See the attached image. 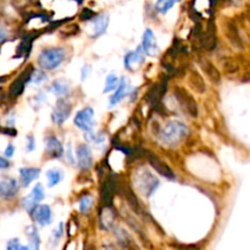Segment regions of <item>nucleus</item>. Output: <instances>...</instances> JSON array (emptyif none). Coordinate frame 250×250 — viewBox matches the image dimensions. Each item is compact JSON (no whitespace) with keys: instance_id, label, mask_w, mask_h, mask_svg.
<instances>
[{"instance_id":"obj_30","label":"nucleus","mask_w":250,"mask_h":250,"mask_svg":"<svg viewBox=\"0 0 250 250\" xmlns=\"http://www.w3.org/2000/svg\"><path fill=\"white\" fill-rule=\"evenodd\" d=\"M92 202H93V199H92V197H90V195H85V197L81 198L80 204H78V205H80L81 212L85 214V212L89 210V208L92 207Z\"/></svg>"},{"instance_id":"obj_41","label":"nucleus","mask_w":250,"mask_h":250,"mask_svg":"<svg viewBox=\"0 0 250 250\" xmlns=\"http://www.w3.org/2000/svg\"><path fill=\"white\" fill-rule=\"evenodd\" d=\"M232 1L236 2V4H237V2H239V1H241V0H232Z\"/></svg>"},{"instance_id":"obj_42","label":"nucleus","mask_w":250,"mask_h":250,"mask_svg":"<svg viewBox=\"0 0 250 250\" xmlns=\"http://www.w3.org/2000/svg\"><path fill=\"white\" fill-rule=\"evenodd\" d=\"M88 250H95V248H94V247H93V246H92V247H90V248H89V249H88Z\"/></svg>"},{"instance_id":"obj_37","label":"nucleus","mask_w":250,"mask_h":250,"mask_svg":"<svg viewBox=\"0 0 250 250\" xmlns=\"http://www.w3.org/2000/svg\"><path fill=\"white\" fill-rule=\"evenodd\" d=\"M61 236H62V224L60 225V227H59V229L55 231V233H54V237H55L56 241H58V239H60Z\"/></svg>"},{"instance_id":"obj_5","label":"nucleus","mask_w":250,"mask_h":250,"mask_svg":"<svg viewBox=\"0 0 250 250\" xmlns=\"http://www.w3.org/2000/svg\"><path fill=\"white\" fill-rule=\"evenodd\" d=\"M94 111H93L92 107H84L76 114L75 125L82 131L89 133L94 128Z\"/></svg>"},{"instance_id":"obj_25","label":"nucleus","mask_w":250,"mask_h":250,"mask_svg":"<svg viewBox=\"0 0 250 250\" xmlns=\"http://www.w3.org/2000/svg\"><path fill=\"white\" fill-rule=\"evenodd\" d=\"M226 33L233 45H236L237 48H243V41H242L241 33H239L238 29H237V27L234 26V24H229V31H227Z\"/></svg>"},{"instance_id":"obj_26","label":"nucleus","mask_w":250,"mask_h":250,"mask_svg":"<svg viewBox=\"0 0 250 250\" xmlns=\"http://www.w3.org/2000/svg\"><path fill=\"white\" fill-rule=\"evenodd\" d=\"M27 236L29 239V248L32 250H39V244H41V238H39L38 231L34 226L27 227Z\"/></svg>"},{"instance_id":"obj_33","label":"nucleus","mask_w":250,"mask_h":250,"mask_svg":"<svg viewBox=\"0 0 250 250\" xmlns=\"http://www.w3.org/2000/svg\"><path fill=\"white\" fill-rule=\"evenodd\" d=\"M36 142H34V137L33 136H28L27 137V150L28 151H33L34 148H36Z\"/></svg>"},{"instance_id":"obj_40","label":"nucleus","mask_w":250,"mask_h":250,"mask_svg":"<svg viewBox=\"0 0 250 250\" xmlns=\"http://www.w3.org/2000/svg\"><path fill=\"white\" fill-rule=\"evenodd\" d=\"M20 250H31V248H27V247H21V248H20Z\"/></svg>"},{"instance_id":"obj_12","label":"nucleus","mask_w":250,"mask_h":250,"mask_svg":"<svg viewBox=\"0 0 250 250\" xmlns=\"http://www.w3.org/2000/svg\"><path fill=\"white\" fill-rule=\"evenodd\" d=\"M34 221L39 225V226H46V225L51 224V219H53V214H51V209L48 205H39L34 209L32 212Z\"/></svg>"},{"instance_id":"obj_29","label":"nucleus","mask_w":250,"mask_h":250,"mask_svg":"<svg viewBox=\"0 0 250 250\" xmlns=\"http://www.w3.org/2000/svg\"><path fill=\"white\" fill-rule=\"evenodd\" d=\"M120 82H121V81L119 80V77H117V76H115L114 73H110V75L106 77V81H105L104 93H109V92H111V90L116 89V88L119 87Z\"/></svg>"},{"instance_id":"obj_8","label":"nucleus","mask_w":250,"mask_h":250,"mask_svg":"<svg viewBox=\"0 0 250 250\" xmlns=\"http://www.w3.org/2000/svg\"><path fill=\"white\" fill-rule=\"evenodd\" d=\"M146 158H148L149 164L153 166L154 170H156V172L160 173L164 177L168 178V180H175V173H173V171L171 170V167L165 163V161L161 160L159 156H156L155 154L153 153H149L148 155H146Z\"/></svg>"},{"instance_id":"obj_19","label":"nucleus","mask_w":250,"mask_h":250,"mask_svg":"<svg viewBox=\"0 0 250 250\" xmlns=\"http://www.w3.org/2000/svg\"><path fill=\"white\" fill-rule=\"evenodd\" d=\"M107 26H109V16L104 14L97 16V19L93 21V33L90 34V37L98 38L102 34H104L105 31L107 29Z\"/></svg>"},{"instance_id":"obj_10","label":"nucleus","mask_w":250,"mask_h":250,"mask_svg":"<svg viewBox=\"0 0 250 250\" xmlns=\"http://www.w3.org/2000/svg\"><path fill=\"white\" fill-rule=\"evenodd\" d=\"M142 49L149 56H155L158 54V41H156L155 34L150 28L146 29V32H144L143 41H142Z\"/></svg>"},{"instance_id":"obj_18","label":"nucleus","mask_w":250,"mask_h":250,"mask_svg":"<svg viewBox=\"0 0 250 250\" xmlns=\"http://www.w3.org/2000/svg\"><path fill=\"white\" fill-rule=\"evenodd\" d=\"M41 170L37 167H22L20 170V182L23 187H28L34 180L39 177Z\"/></svg>"},{"instance_id":"obj_32","label":"nucleus","mask_w":250,"mask_h":250,"mask_svg":"<svg viewBox=\"0 0 250 250\" xmlns=\"http://www.w3.org/2000/svg\"><path fill=\"white\" fill-rule=\"evenodd\" d=\"M20 248H21V246H20L19 239H11L7 243V250H20Z\"/></svg>"},{"instance_id":"obj_2","label":"nucleus","mask_w":250,"mask_h":250,"mask_svg":"<svg viewBox=\"0 0 250 250\" xmlns=\"http://www.w3.org/2000/svg\"><path fill=\"white\" fill-rule=\"evenodd\" d=\"M134 181H136L137 189L144 197H151L160 185L158 178L146 168H141V170L137 171L136 175H134Z\"/></svg>"},{"instance_id":"obj_27","label":"nucleus","mask_w":250,"mask_h":250,"mask_svg":"<svg viewBox=\"0 0 250 250\" xmlns=\"http://www.w3.org/2000/svg\"><path fill=\"white\" fill-rule=\"evenodd\" d=\"M46 178H48L49 187H55L62 180V172L60 170H49L46 172Z\"/></svg>"},{"instance_id":"obj_22","label":"nucleus","mask_w":250,"mask_h":250,"mask_svg":"<svg viewBox=\"0 0 250 250\" xmlns=\"http://www.w3.org/2000/svg\"><path fill=\"white\" fill-rule=\"evenodd\" d=\"M200 65H202V68H203V71L205 72V75H207L208 77L212 81V82H215V83L220 82V80H221V75H220L219 70L215 67V65L211 62V61L204 60V61H202V63H200Z\"/></svg>"},{"instance_id":"obj_38","label":"nucleus","mask_w":250,"mask_h":250,"mask_svg":"<svg viewBox=\"0 0 250 250\" xmlns=\"http://www.w3.org/2000/svg\"><path fill=\"white\" fill-rule=\"evenodd\" d=\"M10 166V164L7 163V160H6V158H1L0 159V167L1 168H6V167H9Z\"/></svg>"},{"instance_id":"obj_34","label":"nucleus","mask_w":250,"mask_h":250,"mask_svg":"<svg viewBox=\"0 0 250 250\" xmlns=\"http://www.w3.org/2000/svg\"><path fill=\"white\" fill-rule=\"evenodd\" d=\"M93 15H94V12H93L92 10H88V9L83 10V12L81 14V20H89L92 19Z\"/></svg>"},{"instance_id":"obj_3","label":"nucleus","mask_w":250,"mask_h":250,"mask_svg":"<svg viewBox=\"0 0 250 250\" xmlns=\"http://www.w3.org/2000/svg\"><path fill=\"white\" fill-rule=\"evenodd\" d=\"M65 60V50L62 48L44 49L38 56V63L44 70H55Z\"/></svg>"},{"instance_id":"obj_7","label":"nucleus","mask_w":250,"mask_h":250,"mask_svg":"<svg viewBox=\"0 0 250 250\" xmlns=\"http://www.w3.org/2000/svg\"><path fill=\"white\" fill-rule=\"evenodd\" d=\"M71 114V104L66 99L61 98L59 102L56 103V106L54 109L53 114H51V120L54 124L62 125L66 120L70 117Z\"/></svg>"},{"instance_id":"obj_1","label":"nucleus","mask_w":250,"mask_h":250,"mask_svg":"<svg viewBox=\"0 0 250 250\" xmlns=\"http://www.w3.org/2000/svg\"><path fill=\"white\" fill-rule=\"evenodd\" d=\"M188 127L181 121H170L160 132V139L166 146H176L187 137Z\"/></svg>"},{"instance_id":"obj_31","label":"nucleus","mask_w":250,"mask_h":250,"mask_svg":"<svg viewBox=\"0 0 250 250\" xmlns=\"http://www.w3.org/2000/svg\"><path fill=\"white\" fill-rule=\"evenodd\" d=\"M46 80V75L43 72V71H33L31 77V82L34 83V84H39L43 81Z\"/></svg>"},{"instance_id":"obj_16","label":"nucleus","mask_w":250,"mask_h":250,"mask_svg":"<svg viewBox=\"0 0 250 250\" xmlns=\"http://www.w3.org/2000/svg\"><path fill=\"white\" fill-rule=\"evenodd\" d=\"M45 149L46 153H48L51 158H61L63 154L62 144H61V142L54 136H48L45 138Z\"/></svg>"},{"instance_id":"obj_28","label":"nucleus","mask_w":250,"mask_h":250,"mask_svg":"<svg viewBox=\"0 0 250 250\" xmlns=\"http://www.w3.org/2000/svg\"><path fill=\"white\" fill-rule=\"evenodd\" d=\"M176 1H177V0H158L155 4V9L158 10L160 14L165 15L172 9Z\"/></svg>"},{"instance_id":"obj_23","label":"nucleus","mask_w":250,"mask_h":250,"mask_svg":"<svg viewBox=\"0 0 250 250\" xmlns=\"http://www.w3.org/2000/svg\"><path fill=\"white\" fill-rule=\"evenodd\" d=\"M127 89H128V84H127V81L124 78V80H121V82H120L119 87L116 88V92H115L114 94L111 95V98H110V106H115V105L119 104V103L126 97Z\"/></svg>"},{"instance_id":"obj_35","label":"nucleus","mask_w":250,"mask_h":250,"mask_svg":"<svg viewBox=\"0 0 250 250\" xmlns=\"http://www.w3.org/2000/svg\"><path fill=\"white\" fill-rule=\"evenodd\" d=\"M14 151H15L14 146H12V144H9V146H6V149H5L4 156L5 158H11V156L14 155Z\"/></svg>"},{"instance_id":"obj_4","label":"nucleus","mask_w":250,"mask_h":250,"mask_svg":"<svg viewBox=\"0 0 250 250\" xmlns=\"http://www.w3.org/2000/svg\"><path fill=\"white\" fill-rule=\"evenodd\" d=\"M175 97L181 104V106L185 109L189 116L197 117L198 116V104L193 95L188 92L187 89L182 87L175 88Z\"/></svg>"},{"instance_id":"obj_21","label":"nucleus","mask_w":250,"mask_h":250,"mask_svg":"<svg viewBox=\"0 0 250 250\" xmlns=\"http://www.w3.org/2000/svg\"><path fill=\"white\" fill-rule=\"evenodd\" d=\"M100 226L104 229H111L115 225V214L114 210L110 207H105L104 209L100 211Z\"/></svg>"},{"instance_id":"obj_39","label":"nucleus","mask_w":250,"mask_h":250,"mask_svg":"<svg viewBox=\"0 0 250 250\" xmlns=\"http://www.w3.org/2000/svg\"><path fill=\"white\" fill-rule=\"evenodd\" d=\"M247 19H248L250 22V6H248V9H247Z\"/></svg>"},{"instance_id":"obj_11","label":"nucleus","mask_w":250,"mask_h":250,"mask_svg":"<svg viewBox=\"0 0 250 250\" xmlns=\"http://www.w3.org/2000/svg\"><path fill=\"white\" fill-rule=\"evenodd\" d=\"M76 158H77L78 166L83 170H88L93 164L92 151L87 144H80L76 150Z\"/></svg>"},{"instance_id":"obj_17","label":"nucleus","mask_w":250,"mask_h":250,"mask_svg":"<svg viewBox=\"0 0 250 250\" xmlns=\"http://www.w3.org/2000/svg\"><path fill=\"white\" fill-rule=\"evenodd\" d=\"M19 192V183L11 177L2 178L0 183V193L2 198H12Z\"/></svg>"},{"instance_id":"obj_13","label":"nucleus","mask_w":250,"mask_h":250,"mask_svg":"<svg viewBox=\"0 0 250 250\" xmlns=\"http://www.w3.org/2000/svg\"><path fill=\"white\" fill-rule=\"evenodd\" d=\"M143 49H137V50L129 51L125 56V67L129 71H134L141 67L142 63L144 62V55L142 53Z\"/></svg>"},{"instance_id":"obj_20","label":"nucleus","mask_w":250,"mask_h":250,"mask_svg":"<svg viewBox=\"0 0 250 250\" xmlns=\"http://www.w3.org/2000/svg\"><path fill=\"white\" fill-rule=\"evenodd\" d=\"M50 92L53 93L56 97L63 98L65 95H67V93L70 92V82L65 78H59V80H55L53 83H51Z\"/></svg>"},{"instance_id":"obj_43","label":"nucleus","mask_w":250,"mask_h":250,"mask_svg":"<svg viewBox=\"0 0 250 250\" xmlns=\"http://www.w3.org/2000/svg\"><path fill=\"white\" fill-rule=\"evenodd\" d=\"M177 1H180V0H177Z\"/></svg>"},{"instance_id":"obj_9","label":"nucleus","mask_w":250,"mask_h":250,"mask_svg":"<svg viewBox=\"0 0 250 250\" xmlns=\"http://www.w3.org/2000/svg\"><path fill=\"white\" fill-rule=\"evenodd\" d=\"M43 199H44L43 186H42L41 183H37V185L34 186L33 189H32L31 194L23 199L24 209L32 214V212L34 211V209L37 208V204H38L39 202H42Z\"/></svg>"},{"instance_id":"obj_24","label":"nucleus","mask_w":250,"mask_h":250,"mask_svg":"<svg viewBox=\"0 0 250 250\" xmlns=\"http://www.w3.org/2000/svg\"><path fill=\"white\" fill-rule=\"evenodd\" d=\"M189 76H190L189 83H190V85H192L193 89L198 93H204L205 83H204V80H203L202 76H200L197 71H192Z\"/></svg>"},{"instance_id":"obj_14","label":"nucleus","mask_w":250,"mask_h":250,"mask_svg":"<svg viewBox=\"0 0 250 250\" xmlns=\"http://www.w3.org/2000/svg\"><path fill=\"white\" fill-rule=\"evenodd\" d=\"M115 190L116 187H115L114 177H107L102 186V202L105 207H111Z\"/></svg>"},{"instance_id":"obj_6","label":"nucleus","mask_w":250,"mask_h":250,"mask_svg":"<svg viewBox=\"0 0 250 250\" xmlns=\"http://www.w3.org/2000/svg\"><path fill=\"white\" fill-rule=\"evenodd\" d=\"M33 68L28 67L23 71V72L20 75V77H17L16 80L12 82V84L9 88V95L12 98L20 97L22 94L24 89V85L27 84V82H31L32 73H33Z\"/></svg>"},{"instance_id":"obj_15","label":"nucleus","mask_w":250,"mask_h":250,"mask_svg":"<svg viewBox=\"0 0 250 250\" xmlns=\"http://www.w3.org/2000/svg\"><path fill=\"white\" fill-rule=\"evenodd\" d=\"M115 236H116L117 241H119L120 246L126 250H141L137 246V243L134 242V239L127 233L126 229H121V227H117L115 229Z\"/></svg>"},{"instance_id":"obj_36","label":"nucleus","mask_w":250,"mask_h":250,"mask_svg":"<svg viewBox=\"0 0 250 250\" xmlns=\"http://www.w3.org/2000/svg\"><path fill=\"white\" fill-rule=\"evenodd\" d=\"M90 70H92V68H90L89 65H85L84 67L82 68V80H85V78H87L88 76H89Z\"/></svg>"}]
</instances>
